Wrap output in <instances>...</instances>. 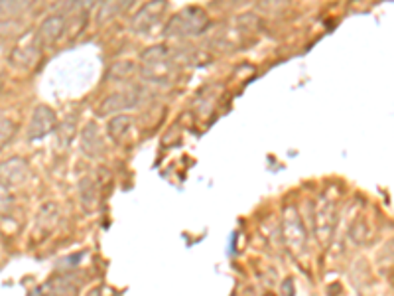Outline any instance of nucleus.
I'll return each instance as SVG.
<instances>
[{"label": "nucleus", "instance_id": "nucleus-1", "mask_svg": "<svg viewBox=\"0 0 394 296\" xmlns=\"http://www.w3.org/2000/svg\"><path fill=\"white\" fill-rule=\"evenodd\" d=\"M209 26V18L203 8L197 6H187L182 12L174 14L168 24L164 26V36L166 38H187V36H197Z\"/></svg>", "mask_w": 394, "mask_h": 296}, {"label": "nucleus", "instance_id": "nucleus-2", "mask_svg": "<svg viewBox=\"0 0 394 296\" xmlns=\"http://www.w3.org/2000/svg\"><path fill=\"white\" fill-rule=\"evenodd\" d=\"M170 48L168 46H152L142 53V65H140V74L148 81L154 83H166L172 79V75L176 72V64L170 60Z\"/></svg>", "mask_w": 394, "mask_h": 296}, {"label": "nucleus", "instance_id": "nucleus-3", "mask_svg": "<svg viewBox=\"0 0 394 296\" xmlns=\"http://www.w3.org/2000/svg\"><path fill=\"white\" fill-rule=\"evenodd\" d=\"M142 99H144V91L140 87L118 91V93H113V95L107 97L103 103L99 105V115H121V113H125L128 109H135V107L140 105Z\"/></svg>", "mask_w": 394, "mask_h": 296}, {"label": "nucleus", "instance_id": "nucleus-4", "mask_svg": "<svg viewBox=\"0 0 394 296\" xmlns=\"http://www.w3.org/2000/svg\"><path fill=\"white\" fill-rule=\"evenodd\" d=\"M52 130H57V121L55 113L48 105H38L34 109L30 125H28V138L38 140V138L48 137Z\"/></svg>", "mask_w": 394, "mask_h": 296}, {"label": "nucleus", "instance_id": "nucleus-5", "mask_svg": "<svg viewBox=\"0 0 394 296\" xmlns=\"http://www.w3.org/2000/svg\"><path fill=\"white\" fill-rule=\"evenodd\" d=\"M282 231H284L286 243L290 245L294 251H300L304 243H306V229H304L300 215L294 208H286L284 222H282Z\"/></svg>", "mask_w": 394, "mask_h": 296}, {"label": "nucleus", "instance_id": "nucleus-6", "mask_svg": "<svg viewBox=\"0 0 394 296\" xmlns=\"http://www.w3.org/2000/svg\"><path fill=\"white\" fill-rule=\"evenodd\" d=\"M166 2L162 0H156V2H148L144 4L140 11L135 14V20H133V30L138 34H146L148 30L154 28V24L160 20V16L166 12Z\"/></svg>", "mask_w": 394, "mask_h": 296}, {"label": "nucleus", "instance_id": "nucleus-7", "mask_svg": "<svg viewBox=\"0 0 394 296\" xmlns=\"http://www.w3.org/2000/svg\"><path fill=\"white\" fill-rule=\"evenodd\" d=\"M333 227H335V206L332 201L323 200L318 210H315V217H313V229L318 233L320 241L327 243L332 237Z\"/></svg>", "mask_w": 394, "mask_h": 296}, {"label": "nucleus", "instance_id": "nucleus-8", "mask_svg": "<svg viewBox=\"0 0 394 296\" xmlns=\"http://www.w3.org/2000/svg\"><path fill=\"white\" fill-rule=\"evenodd\" d=\"M65 24H67V20H65L63 14H52V16H48V18L40 24L38 34H36L40 43H53L55 40H60L63 30H65Z\"/></svg>", "mask_w": 394, "mask_h": 296}, {"label": "nucleus", "instance_id": "nucleus-9", "mask_svg": "<svg viewBox=\"0 0 394 296\" xmlns=\"http://www.w3.org/2000/svg\"><path fill=\"white\" fill-rule=\"evenodd\" d=\"M38 50H40V40L38 36H30L28 42L24 46H16L11 53V62L16 67H28L34 64V60L38 58Z\"/></svg>", "mask_w": 394, "mask_h": 296}, {"label": "nucleus", "instance_id": "nucleus-10", "mask_svg": "<svg viewBox=\"0 0 394 296\" xmlns=\"http://www.w3.org/2000/svg\"><path fill=\"white\" fill-rule=\"evenodd\" d=\"M28 178V166L22 159H11L2 162V184L8 186H18Z\"/></svg>", "mask_w": 394, "mask_h": 296}, {"label": "nucleus", "instance_id": "nucleus-11", "mask_svg": "<svg viewBox=\"0 0 394 296\" xmlns=\"http://www.w3.org/2000/svg\"><path fill=\"white\" fill-rule=\"evenodd\" d=\"M81 150L91 159L99 156L103 152V138H101V133H99L95 123H89L81 133Z\"/></svg>", "mask_w": 394, "mask_h": 296}, {"label": "nucleus", "instance_id": "nucleus-12", "mask_svg": "<svg viewBox=\"0 0 394 296\" xmlns=\"http://www.w3.org/2000/svg\"><path fill=\"white\" fill-rule=\"evenodd\" d=\"M133 127V119L128 115H116L107 123V135L113 140H121L128 135V130Z\"/></svg>", "mask_w": 394, "mask_h": 296}, {"label": "nucleus", "instance_id": "nucleus-13", "mask_svg": "<svg viewBox=\"0 0 394 296\" xmlns=\"http://www.w3.org/2000/svg\"><path fill=\"white\" fill-rule=\"evenodd\" d=\"M99 188H97V184H95L91 178H83L81 184H79V198H81V203H83V210L87 212H91L95 210V206H97V201H99Z\"/></svg>", "mask_w": 394, "mask_h": 296}, {"label": "nucleus", "instance_id": "nucleus-14", "mask_svg": "<svg viewBox=\"0 0 394 296\" xmlns=\"http://www.w3.org/2000/svg\"><path fill=\"white\" fill-rule=\"evenodd\" d=\"M126 8H130V2H104L101 11H99V24L113 20L114 16H118Z\"/></svg>", "mask_w": 394, "mask_h": 296}, {"label": "nucleus", "instance_id": "nucleus-15", "mask_svg": "<svg viewBox=\"0 0 394 296\" xmlns=\"http://www.w3.org/2000/svg\"><path fill=\"white\" fill-rule=\"evenodd\" d=\"M75 125H77V119L72 115H67L62 121V125L57 127L55 135H57V138H60L62 147H67V144H69V142L73 140V137H75Z\"/></svg>", "mask_w": 394, "mask_h": 296}, {"label": "nucleus", "instance_id": "nucleus-16", "mask_svg": "<svg viewBox=\"0 0 394 296\" xmlns=\"http://www.w3.org/2000/svg\"><path fill=\"white\" fill-rule=\"evenodd\" d=\"M55 222H57V206L55 203L42 206V210L38 213V225L42 227L43 231H48V229H52Z\"/></svg>", "mask_w": 394, "mask_h": 296}, {"label": "nucleus", "instance_id": "nucleus-17", "mask_svg": "<svg viewBox=\"0 0 394 296\" xmlns=\"http://www.w3.org/2000/svg\"><path fill=\"white\" fill-rule=\"evenodd\" d=\"M48 296H77V286L73 285L69 276H62L55 281V286L50 288Z\"/></svg>", "mask_w": 394, "mask_h": 296}, {"label": "nucleus", "instance_id": "nucleus-18", "mask_svg": "<svg viewBox=\"0 0 394 296\" xmlns=\"http://www.w3.org/2000/svg\"><path fill=\"white\" fill-rule=\"evenodd\" d=\"M130 72H133V64H116L113 67V72H111V77H114V75H116V77H118V79H123V77H126V75L130 74Z\"/></svg>", "mask_w": 394, "mask_h": 296}, {"label": "nucleus", "instance_id": "nucleus-19", "mask_svg": "<svg viewBox=\"0 0 394 296\" xmlns=\"http://www.w3.org/2000/svg\"><path fill=\"white\" fill-rule=\"evenodd\" d=\"M14 125H12V121H8L6 116L2 119V147H6V142H8V138L12 137V133H14Z\"/></svg>", "mask_w": 394, "mask_h": 296}]
</instances>
